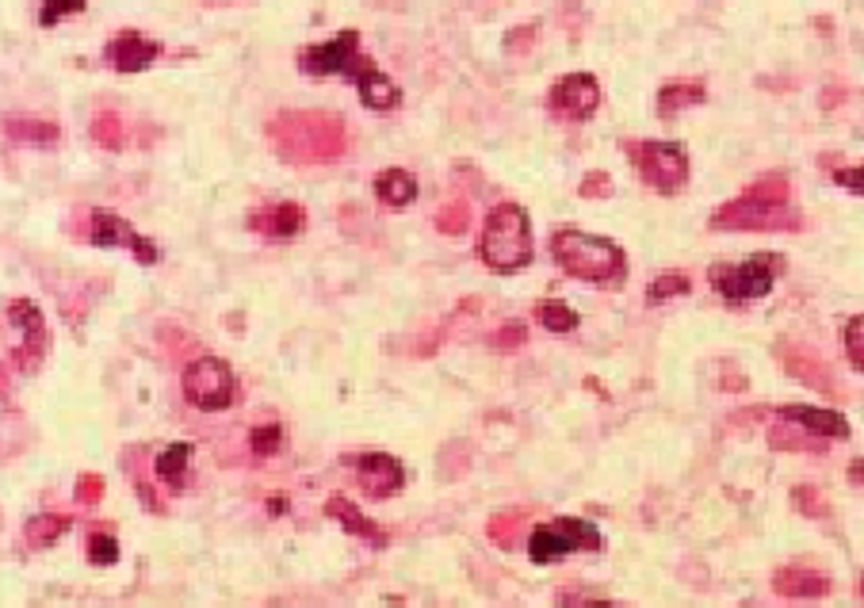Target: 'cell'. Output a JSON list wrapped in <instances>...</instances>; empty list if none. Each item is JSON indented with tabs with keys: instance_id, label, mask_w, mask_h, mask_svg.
I'll list each match as a JSON object with an SVG mask.
<instances>
[{
	"instance_id": "6da1fadb",
	"label": "cell",
	"mask_w": 864,
	"mask_h": 608,
	"mask_svg": "<svg viewBox=\"0 0 864 608\" xmlns=\"http://www.w3.org/2000/svg\"><path fill=\"white\" fill-rule=\"evenodd\" d=\"M551 257L567 276L582 283H620L628 276V257L612 238L585 234V230H555L551 234Z\"/></svg>"
},
{
	"instance_id": "7a4b0ae2",
	"label": "cell",
	"mask_w": 864,
	"mask_h": 608,
	"mask_svg": "<svg viewBox=\"0 0 864 608\" xmlns=\"http://www.w3.org/2000/svg\"><path fill=\"white\" fill-rule=\"evenodd\" d=\"M478 257L490 272L513 276L532 265V222L521 203H498L483 222Z\"/></svg>"
},
{
	"instance_id": "3957f363",
	"label": "cell",
	"mask_w": 864,
	"mask_h": 608,
	"mask_svg": "<svg viewBox=\"0 0 864 608\" xmlns=\"http://www.w3.org/2000/svg\"><path fill=\"white\" fill-rule=\"evenodd\" d=\"M784 272V257L780 253H754L739 265H711V288L727 299V303H746V299H765Z\"/></svg>"
},
{
	"instance_id": "277c9868",
	"label": "cell",
	"mask_w": 864,
	"mask_h": 608,
	"mask_svg": "<svg viewBox=\"0 0 864 608\" xmlns=\"http://www.w3.org/2000/svg\"><path fill=\"white\" fill-rule=\"evenodd\" d=\"M600 532L597 524L577 521V516H559V521L536 524L528 536V559L547 567V562H559L570 551H600Z\"/></svg>"
},
{
	"instance_id": "5b68a950",
	"label": "cell",
	"mask_w": 864,
	"mask_h": 608,
	"mask_svg": "<svg viewBox=\"0 0 864 608\" xmlns=\"http://www.w3.org/2000/svg\"><path fill=\"white\" fill-rule=\"evenodd\" d=\"M631 161H635L643 184L662 195H678L689 184V154L681 142H635Z\"/></svg>"
},
{
	"instance_id": "8992f818",
	"label": "cell",
	"mask_w": 864,
	"mask_h": 608,
	"mask_svg": "<svg viewBox=\"0 0 864 608\" xmlns=\"http://www.w3.org/2000/svg\"><path fill=\"white\" fill-rule=\"evenodd\" d=\"M180 387H184V398L192 405H199V410H207V414H219V410H230L234 405V372H230L227 360L219 356H199L192 360V364L184 367V379H180Z\"/></svg>"
},
{
	"instance_id": "52a82bcc",
	"label": "cell",
	"mask_w": 864,
	"mask_h": 608,
	"mask_svg": "<svg viewBox=\"0 0 864 608\" xmlns=\"http://www.w3.org/2000/svg\"><path fill=\"white\" fill-rule=\"evenodd\" d=\"M360 32H341L329 42H314V47L299 50V70L306 77H352L360 65Z\"/></svg>"
},
{
	"instance_id": "ba28073f",
	"label": "cell",
	"mask_w": 864,
	"mask_h": 608,
	"mask_svg": "<svg viewBox=\"0 0 864 608\" xmlns=\"http://www.w3.org/2000/svg\"><path fill=\"white\" fill-rule=\"evenodd\" d=\"M547 108L562 119H574V123H585V119L597 115L600 108V85L593 73H567L551 85L547 93Z\"/></svg>"
},
{
	"instance_id": "9c48e42d",
	"label": "cell",
	"mask_w": 864,
	"mask_h": 608,
	"mask_svg": "<svg viewBox=\"0 0 864 608\" xmlns=\"http://www.w3.org/2000/svg\"><path fill=\"white\" fill-rule=\"evenodd\" d=\"M9 318L12 326L24 333V344H20L16 352H12V360H16V367H24V372H35V364H39L42 356H47V321H42V311L32 303V299H12L9 303Z\"/></svg>"
},
{
	"instance_id": "30bf717a",
	"label": "cell",
	"mask_w": 864,
	"mask_h": 608,
	"mask_svg": "<svg viewBox=\"0 0 864 608\" xmlns=\"http://www.w3.org/2000/svg\"><path fill=\"white\" fill-rule=\"evenodd\" d=\"M344 463L356 467L360 490H364L367 498H394V494L405 486L402 463L387 452H360V455H349Z\"/></svg>"
},
{
	"instance_id": "8fae6325",
	"label": "cell",
	"mask_w": 864,
	"mask_h": 608,
	"mask_svg": "<svg viewBox=\"0 0 864 608\" xmlns=\"http://www.w3.org/2000/svg\"><path fill=\"white\" fill-rule=\"evenodd\" d=\"M349 81L356 85L360 104H364L367 111H394L398 104H402V88H398L379 65H372V58H360V65L352 70Z\"/></svg>"
},
{
	"instance_id": "7c38bea8",
	"label": "cell",
	"mask_w": 864,
	"mask_h": 608,
	"mask_svg": "<svg viewBox=\"0 0 864 608\" xmlns=\"http://www.w3.org/2000/svg\"><path fill=\"white\" fill-rule=\"evenodd\" d=\"M104 58H108L111 70H119V73H142L161 58V42L146 39V35H138V32H123L108 42Z\"/></svg>"
},
{
	"instance_id": "4fadbf2b",
	"label": "cell",
	"mask_w": 864,
	"mask_h": 608,
	"mask_svg": "<svg viewBox=\"0 0 864 608\" xmlns=\"http://www.w3.org/2000/svg\"><path fill=\"white\" fill-rule=\"evenodd\" d=\"M780 417H784V422H795L800 429H807L811 437H830V440L849 437V422L838 414V410H818V405H784Z\"/></svg>"
},
{
	"instance_id": "5bb4252c",
	"label": "cell",
	"mask_w": 864,
	"mask_h": 608,
	"mask_svg": "<svg viewBox=\"0 0 864 608\" xmlns=\"http://www.w3.org/2000/svg\"><path fill=\"white\" fill-rule=\"evenodd\" d=\"M306 222V211L299 203H272V207H260L250 215V227L260 230L268 238H295Z\"/></svg>"
},
{
	"instance_id": "9a60e30c",
	"label": "cell",
	"mask_w": 864,
	"mask_h": 608,
	"mask_svg": "<svg viewBox=\"0 0 864 608\" xmlns=\"http://www.w3.org/2000/svg\"><path fill=\"white\" fill-rule=\"evenodd\" d=\"M326 513L333 516V521L341 524L344 532H352V536L367 539V544H372V547H387V532H382L375 521H367V516L360 513V509L352 506L349 498H329V501H326Z\"/></svg>"
},
{
	"instance_id": "2e32d148",
	"label": "cell",
	"mask_w": 864,
	"mask_h": 608,
	"mask_svg": "<svg viewBox=\"0 0 864 608\" xmlns=\"http://www.w3.org/2000/svg\"><path fill=\"white\" fill-rule=\"evenodd\" d=\"M375 195H379V203H387V207L398 211V207H410L417 199V180L405 169H382L375 177Z\"/></svg>"
},
{
	"instance_id": "e0dca14e",
	"label": "cell",
	"mask_w": 864,
	"mask_h": 608,
	"mask_svg": "<svg viewBox=\"0 0 864 608\" xmlns=\"http://www.w3.org/2000/svg\"><path fill=\"white\" fill-rule=\"evenodd\" d=\"M134 230L126 227L123 215L108 211V207H96L93 211V245H100V250H115V245H126L131 250L134 245Z\"/></svg>"
},
{
	"instance_id": "ac0fdd59",
	"label": "cell",
	"mask_w": 864,
	"mask_h": 608,
	"mask_svg": "<svg viewBox=\"0 0 864 608\" xmlns=\"http://www.w3.org/2000/svg\"><path fill=\"white\" fill-rule=\"evenodd\" d=\"M704 100H708V93H704L701 81H670V85H662V93H658V115L673 119L678 111L696 108V104H704Z\"/></svg>"
},
{
	"instance_id": "d6986e66",
	"label": "cell",
	"mask_w": 864,
	"mask_h": 608,
	"mask_svg": "<svg viewBox=\"0 0 864 608\" xmlns=\"http://www.w3.org/2000/svg\"><path fill=\"white\" fill-rule=\"evenodd\" d=\"M187 463H192V445H169L157 452L154 471L161 483H169L172 490H184L187 486Z\"/></svg>"
},
{
	"instance_id": "ffe728a7",
	"label": "cell",
	"mask_w": 864,
	"mask_h": 608,
	"mask_svg": "<svg viewBox=\"0 0 864 608\" xmlns=\"http://www.w3.org/2000/svg\"><path fill=\"white\" fill-rule=\"evenodd\" d=\"M70 532V516L65 513H42V516H32L24 528V539L27 547H35V551H42V547H54L58 539Z\"/></svg>"
},
{
	"instance_id": "44dd1931",
	"label": "cell",
	"mask_w": 864,
	"mask_h": 608,
	"mask_svg": "<svg viewBox=\"0 0 864 608\" xmlns=\"http://www.w3.org/2000/svg\"><path fill=\"white\" fill-rule=\"evenodd\" d=\"M9 134L16 142H27V146H54L62 134H58L54 123H42V119H12Z\"/></svg>"
},
{
	"instance_id": "7402d4cb",
	"label": "cell",
	"mask_w": 864,
	"mask_h": 608,
	"mask_svg": "<svg viewBox=\"0 0 864 608\" xmlns=\"http://www.w3.org/2000/svg\"><path fill=\"white\" fill-rule=\"evenodd\" d=\"M539 326H544L547 333H574L577 314L570 311L562 299H544V303H539Z\"/></svg>"
},
{
	"instance_id": "603a6c76",
	"label": "cell",
	"mask_w": 864,
	"mask_h": 608,
	"mask_svg": "<svg viewBox=\"0 0 864 608\" xmlns=\"http://www.w3.org/2000/svg\"><path fill=\"white\" fill-rule=\"evenodd\" d=\"M689 291H693V283H689L685 272H662L650 288H646V303H666V299L689 295Z\"/></svg>"
},
{
	"instance_id": "cb8c5ba5",
	"label": "cell",
	"mask_w": 864,
	"mask_h": 608,
	"mask_svg": "<svg viewBox=\"0 0 864 608\" xmlns=\"http://www.w3.org/2000/svg\"><path fill=\"white\" fill-rule=\"evenodd\" d=\"M93 138H96V146H108V149L123 146V123H119L115 111H100V115L93 119Z\"/></svg>"
},
{
	"instance_id": "d4e9b609",
	"label": "cell",
	"mask_w": 864,
	"mask_h": 608,
	"mask_svg": "<svg viewBox=\"0 0 864 608\" xmlns=\"http://www.w3.org/2000/svg\"><path fill=\"white\" fill-rule=\"evenodd\" d=\"M85 4H88V0H47V4L39 9V24L50 32V27H58L65 16H77V12H85Z\"/></svg>"
},
{
	"instance_id": "484cf974",
	"label": "cell",
	"mask_w": 864,
	"mask_h": 608,
	"mask_svg": "<svg viewBox=\"0 0 864 608\" xmlns=\"http://www.w3.org/2000/svg\"><path fill=\"white\" fill-rule=\"evenodd\" d=\"M845 356L856 372H864V314L845 321Z\"/></svg>"
},
{
	"instance_id": "4316f807",
	"label": "cell",
	"mask_w": 864,
	"mask_h": 608,
	"mask_svg": "<svg viewBox=\"0 0 864 608\" xmlns=\"http://www.w3.org/2000/svg\"><path fill=\"white\" fill-rule=\"evenodd\" d=\"M467 203L463 199H452V203H445L437 211V227L445 230V234H463L467 230Z\"/></svg>"
},
{
	"instance_id": "83f0119b",
	"label": "cell",
	"mask_w": 864,
	"mask_h": 608,
	"mask_svg": "<svg viewBox=\"0 0 864 608\" xmlns=\"http://www.w3.org/2000/svg\"><path fill=\"white\" fill-rule=\"evenodd\" d=\"M115 559H119L115 536H108V532H96V536H88V562H96V567H111Z\"/></svg>"
},
{
	"instance_id": "f1b7e54d",
	"label": "cell",
	"mask_w": 864,
	"mask_h": 608,
	"mask_svg": "<svg viewBox=\"0 0 864 608\" xmlns=\"http://www.w3.org/2000/svg\"><path fill=\"white\" fill-rule=\"evenodd\" d=\"M280 440H283V429L280 425H257L250 437V448L257 455H276L280 452Z\"/></svg>"
},
{
	"instance_id": "f546056e",
	"label": "cell",
	"mask_w": 864,
	"mask_h": 608,
	"mask_svg": "<svg viewBox=\"0 0 864 608\" xmlns=\"http://www.w3.org/2000/svg\"><path fill=\"white\" fill-rule=\"evenodd\" d=\"M100 490H104L100 475H81L77 478V501H85V506H96V501H100Z\"/></svg>"
},
{
	"instance_id": "4dcf8cb0",
	"label": "cell",
	"mask_w": 864,
	"mask_h": 608,
	"mask_svg": "<svg viewBox=\"0 0 864 608\" xmlns=\"http://www.w3.org/2000/svg\"><path fill=\"white\" fill-rule=\"evenodd\" d=\"M833 180H838L845 192L864 195V165H856V169H838V172H833Z\"/></svg>"
},
{
	"instance_id": "1f68e13d",
	"label": "cell",
	"mask_w": 864,
	"mask_h": 608,
	"mask_svg": "<svg viewBox=\"0 0 864 608\" xmlns=\"http://www.w3.org/2000/svg\"><path fill=\"white\" fill-rule=\"evenodd\" d=\"M788 577H792V574H788V570L777 577V582H784V585H780V589H784V593H823V589H826L823 577H811V585H795V582H788ZM800 582H807V574H800Z\"/></svg>"
},
{
	"instance_id": "d6a6232c",
	"label": "cell",
	"mask_w": 864,
	"mask_h": 608,
	"mask_svg": "<svg viewBox=\"0 0 864 608\" xmlns=\"http://www.w3.org/2000/svg\"><path fill=\"white\" fill-rule=\"evenodd\" d=\"M494 344H498V349H506V344H509V349L524 344V326H509V329H501L498 341H494Z\"/></svg>"
},
{
	"instance_id": "836d02e7",
	"label": "cell",
	"mask_w": 864,
	"mask_h": 608,
	"mask_svg": "<svg viewBox=\"0 0 864 608\" xmlns=\"http://www.w3.org/2000/svg\"><path fill=\"white\" fill-rule=\"evenodd\" d=\"M608 177L605 172H597V177H585V184H582V195H605L608 192Z\"/></svg>"
},
{
	"instance_id": "e575fe53",
	"label": "cell",
	"mask_w": 864,
	"mask_h": 608,
	"mask_svg": "<svg viewBox=\"0 0 864 608\" xmlns=\"http://www.w3.org/2000/svg\"><path fill=\"white\" fill-rule=\"evenodd\" d=\"M536 35H539V27H532V24L528 27H516L513 39H506V50H521V42L524 39H536Z\"/></svg>"
},
{
	"instance_id": "d590c367",
	"label": "cell",
	"mask_w": 864,
	"mask_h": 608,
	"mask_svg": "<svg viewBox=\"0 0 864 608\" xmlns=\"http://www.w3.org/2000/svg\"><path fill=\"white\" fill-rule=\"evenodd\" d=\"M138 498H142V501H146V506H149V509H154V513H161V501H157V498H154V490H149V486H146V483H138Z\"/></svg>"
},
{
	"instance_id": "8d00e7d4",
	"label": "cell",
	"mask_w": 864,
	"mask_h": 608,
	"mask_svg": "<svg viewBox=\"0 0 864 608\" xmlns=\"http://www.w3.org/2000/svg\"><path fill=\"white\" fill-rule=\"evenodd\" d=\"M849 478H853V483H864V460H861V463H853V467H849Z\"/></svg>"
},
{
	"instance_id": "74e56055",
	"label": "cell",
	"mask_w": 864,
	"mask_h": 608,
	"mask_svg": "<svg viewBox=\"0 0 864 608\" xmlns=\"http://www.w3.org/2000/svg\"><path fill=\"white\" fill-rule=\"evenodd\" d=\"M203 4H210V0H203Z\"/></svg>"
}]
</instances>
